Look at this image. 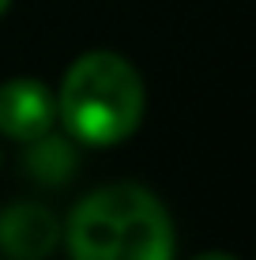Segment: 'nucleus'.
<instances>
[{"instance_id": "20e7f679", "label": "nucleus", "mask_w": 256, "mask_h": 260, "mask_svg": "<svg viewBox=\"0 0 256 260\" xmlns=\"http://www.w3.org/2000/svg\"><path fill=\"white\" fill-rule=\"evenodd\" d=\"M60 245V219L38 200H15L0 208V256L46 260Z\"/></svg>"}, {"instance_id": "f257e3e1", "label": "nucleus", "mask_w": 256, "mask_h": 260, "mask_svg": "<svg viewBox=\"0 0 256 260\" xmlns=\"http://www.w3.org/2000/svg\"><path fill=\"white\" fill-rule=\"evenodd\" d=\"M68 260H173L177 226L162 196L136 181L91 189L60 222Z\"/></svg>"}, {"instance_id": "f03ea898", "label": "nucleus", "mask_w": 256, "mask_h": 260, "mask_svg": "<svg viewBox=\"0 0 256 260\" xmlns=\"http://www.w3.org/2000/svg\"><path fill=\"white\" fill-rule=\"evenodd\" d=\"M57 128L79 147H117L136 136L147 113L139 68L117 49H87L57 83Z\"/></svg>"}, {"instance_id": "0eeeda50", "label": "nucleus", "mask_w": 256, "mask_h": 260, "mask_svg": "<svg viewBox=\"0 0 256 260\" xmlns=\"http://www.w3.org/2000/svg\"><path fill=\"white\" fill-rule=\"evenodd\" d=\"M12 4H15V0H0V19L8 15V8H12Z\"/></svg>"}, {"instance_id": "7ed1b4c3", "label": "nucleus", "mask_w": 256, "mask_h": 260, "mask_svg": "<svg viewBox=\"0 0 256 260\" xmlns=\"http://www.w3.org/2000/svg\"><path fill=\"white\" fill-rule=\"evenodd\" d=\"M57 128V94L38 76H12L0 83V136L34 143Z\"/></svg>"}, {"instance_id": "423d86ee", "label": "nucleus", "mask_w": 256, "mask_h": 260, "mask_svg": "<svg viewBox=\"0 0 256 260\" xmlns=\"http://www.w3.org/2000/svg\"><path fill=\"white\" fill-rule=\"evenodd\" d=\"M189 260H241V256L226 253V249H207V253H196V256H189Z\"/></svg>"}, {"instance_id": "39448f33", "label": "nucleus", "mask_w": 256, "mask_h": 260, "mask_svg": "<svg viewBox=\"0 0 256 260\" xmlns=\"http://www.w3.org/2000/svg\"><path fill=\"white\" fill-rule=\"evenodd\" d=\"M23 147H26V170H30V177L38 185H49V189H60L79 166V151H76L79 143L72 136H64L60 128L38 136L34 143H23Z\"/></svg>"}]
</instances>
